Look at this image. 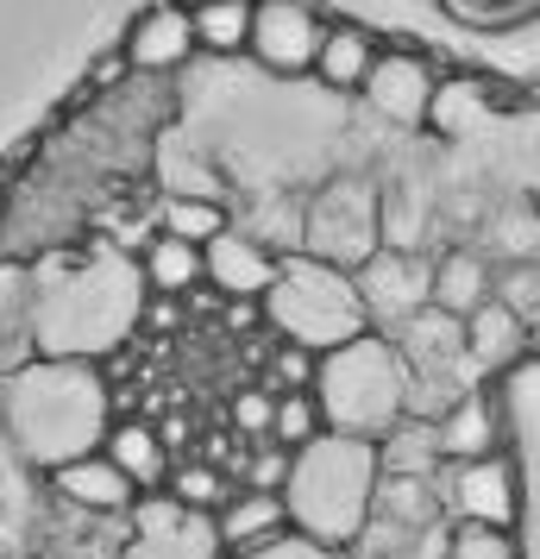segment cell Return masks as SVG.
Returning a JSON list of instances; mask_svg holds the SVG:
<instances>
[{"label": "cell", "instance_id": "6da1fadb", "mask_svg": "<svg viewBox=\"0 0 540 559\" xmlns=\"http://www.w3.org/2000/svg\"><path fill=\"white\" fill-rule=\"evenodd\" d=\"M0 428L13 440V453L45 478L70 459L101 453L107 428H113V396H107L101 365H88V358L20 365L0 383Z\"/></svg>", "mask_w": 540, "mask_h": 559}, {"label": "cell", "instance_id": "7a4b0ae2", "mask_svg": "<svg viewBox=\"0 0 540 559\" xmlns=\"http://www.w3.org/2000/svg\"><path fill=\"white\" fill-rule=\"evenodd\" d=\"M145 271L120 252H95L82 264H63L51 277H38V358H88L101 365L127 346L145 321Z\"/></svg>", "mask_w": 540, "mask_h": 559}, {"label": "cell", "instance_id": "3957f363", "mask_svg": "<svg viewBox=\"0 0 540 559\" xmlns=\"http://www.w3.org/2000/svg\"><path fill=\"white\" fill-rule=\"evenodd\" d=\"M377 484H384L377 440L321 433L289 465V484H284L289 528L302 534L309 547H321V554L359 547L364 528H371V515H377Z\"/></svg>", "mask_w": 540, "mask_h": 559}, {"label": "cell", "instance_id": "277c9868", "mask_svg": "<svg viewBox=\"0 0 540 559\" xmlns=\"http://www.w3.org/2000/svg\"><path fill=\"white\" fill-rule=\"evenodd\" d=\"M314 403L327 415V433L352 440H389L409 421V358L396 353L389 333H364L352 346L321 358L314 371Z\"/></svg>", "mask_w": 540, "mask_h": 559}, {"label": "cell", "instance_id": "5b68a950", "mask_svg": "<svg viewBox=\"0 0 540 559\" xmlns=\"http://www.w3.org/2000/svg\"><path fill=\"white\" fill-rule=\"evenodd\" d=\"M264 328L289 340V346H309V353H339L371 333V308L359 296V277L352 271H334L321 258L296 252L284 258V271L264 296Z\"/></svg>", "mask_w": 540, "mask_h": 559}, {"label": "cell", "instance_id": "8992f818", "mask_svg": "<svg viewBox=\"0 0 540 559\" xmlns=\"http://www.w3.org/2000/svg\"><path fill=\"white\" fill-rule=\"evenodd\" d=\"M302 252L352 271L359 277L371 258L384 252V189L371 177H334L309 195V227H302Z\"/></svg>", "mask_w": 540, "mask_h": 559}, {"label": "cell", "instance_id": "52a82bcc", "mask_svg": "<svg viewBox=\"0 0 540 559\" xmlns=\"http://www.w3.org/2000/svg\"><path fill=\"white\" fill-rule=\"evenodd\" d=\"M434 490L446 522H484V528H515L521 522V472H515L509 453L440 465Z\"/></svg>", "mask_w": 540, "mask_h": 559}, {"label": "cell", "instance_id": "ba28073f", "mask_svg": "<svg viewBox=\"0 0 540 559\" xmlns=\"http://www.w3.org/2000/svg\"><path fill=\"white\" fill-rule=\"evenodd\" d=\"M327 20L314 0H257L252 13V45L245 51L271 70V76H314Z\"/></svg>", "mask_w": 540, "mask_h": 559}, {"label": "cell", "instance_id": "9c48e42d", "mask_svg": "<svg viewBox=\"0 0 540 559\" xmlns=\"http://www.w3.org/2000/svg\"><path fill=\"white\" fill-rule=\"evenodd\" d=\"M434 88H440V70L428 51L415 45H384L377 63H371V82H364V107L389 120V127H428V107H434Z\"/></svg>", "mask_w": 540, "mask_h": 559}, {"label": "cell", "instance_id": "30bf717a", "mask_svg": "<svg viewBox=\"0 0 540 559\" xmlns=\"http://www.w3.org/2000/svg\"><path fill=\"white\" fill-rule=\"evenodd\" d=\"M127 559H220V534H214V515H195V509H182L170 490H157V497H139V503H132Z\"/></svg>", "mask_w": 540, "mask_h": 559}, {"label": "cell", "instance_id": "8fae6325", "mask_svg": "<svg viewBox=\"0 0 540 559\" xmlns=\"http://www.w3.org/2000/svg\"><path fill=\"white\" fill-rule=\"evenodd\" d=\"M359 296H364V308H371V328L377 333L403 328L409 314L434 308V258L384 246V252L359 271Z\"/></svg>", "mask_w": 540, "mask_h": 559}, {"label": "cell", "instance_id": "7c38bea8", "mask_svg": "<svg viewBox=\"0 0 540 559\" xmlns=\"http://www.w3.org/2000/svg\"><path fill=\"white\" fill-rule=\"evenodd\" d=\"M202 271H207V289L220 302H264L277 271H284V258L271 252L264 239H252L245 227H227L220 239L202 246Z\"/></svg>", "mask_w": 540, "mask_h": 559}, {"label": "cell", "instance_id": "4fadbf2b", "mask_svg": "<svg viewBox=\"0 0 540 559\" xmlns=\"http://www.w3.org/2000/svg\"><path fill=\"white\" fill-rule=\"evenodd\" d=\"M434 440H440V459H446V465L509 453V396L490 390V383H478L471 396H459V403L434 421Z\"/></svg>", "mask_w": 540, "mask_h": 559}, {"label": "cell", "instance_id": "5bb4252c", "mask_svg": "<svg viewBox=\"0 0 540 559\" xmlns=\"http://www.w3.org/2000/svg\"><path fill=\"white\" fill-rule=\"evenodd\" d=\"M120 51H127L132 76H177L202 45H195V20H189V7H182V0H157V7H145V13H132Z\"/></svg>", "mask_w": 540, "mask_h": 559}, {"label": "cell", "instance_id": "9a60e30c", "mask_svg": "<svg viewBox=\"0 0 540 559\" xmlns=\"http://www.w3.org/2000/svg\"><path fill=\"white\" fill-rule=\"evenodd\" d=\"M214 534H220V554L227 559H257L271 547H284L289 534V503L284 490H232L227 503L214 509Z\"/></svg>", "mask_w": 540, "mask_h": 559}, {"label": "cell", "instance_id": "2e32d148", "mask_svg": "<svg viewBox=\"0 0 540 559\" xmlns=\"http://www.w3.org/2000/svg\"><path fill=\"white\" fill-rule=\"evenodd\" d=\"M465 353L478 365V378L496 383V378H509V371H521V365L535 358V328H528L509 302L490 296V302L465 321Z\"/></svg>", "mask_w": 540, "mask_h": 559}, {"label": "cell", "instance_id": "e0dca14e", "mask_svg": "<svg viewBox=\"0 0 540 559\" xmlns=\"http://www.w3.org/2000/svg\"><path fill=\"white\" fill-rule=\"evenodd\" d=\"M51 490H57L70 509H82V515H132V503H139L132 478H127V472H120L107 453H88V459L57 465V472H51Z\"/></svg>", "mask_w": 540, "mask_h": 559}, {"label": "cell", "instance_id": "ac0fdd59", "mask_svg": "<svg viewBox=\"0 0 540 559\" xmlns=\"http://www.w3.org/2000/svg\"><path fill=\"white\" fill-rule=\"evenodd\" d=\"M101 453L113 459L120 472H127L139 497H157V490L170 484V472H177V459H170V440H164V428H157V421H139V415H120V421L107 428Z\"/></svg>", "mask_w": 540, "mask_h": 559}, {"label": "cell", "instance_id": "d6986e66", "mask_svg": "<svg viewBox=\"0 0 540 559\" xmlns=\"http://www.w3.org/2000/svg\"><path fill=\"white\" fill-rule=\"evenodd\" d=\"M478 252L509 271V264H540V202L535 195H503L478 221Z\"/></svg>", "mask_w": 540, "mask_h": 559}, {"label": "cell", "instance_id": "ffe728a7", "mask_svg": "<svg viewBox=\"0 0 540 559\" xmlns=\"http://www.w3.org/2000/svg\"><path fill=\"white\" fill-rule=\"evenodd\" d=\"M496 296V264L478 246H453L434 258V308L453 321H471L478 308Z\"/></svg>", "mask_w": 540, "mask_h": 559}, {"label": "cell", "instance_id": "44dd1931", "mask_svg": "<svg viewBox=\"0 0 540 559\" xmlns=\"http://www.w3.org/2000/svg\"><path fill=\"white\" fill-rule=\"evenodd\" d=\"M377 51H384V45H377L364 26L327 20V38H321V57H314V82H321V88H334V95H364Z\"/></svg>", "mask_w": 540, "mask_h": 559}, {"label": "cell", "instance_id": "7402d4cb", "mask_svg": "<svg viewBox=\"0 0 540 559\" xmlns=\"http://www.w3.org/2000/svg\"><path fill=\"white\" fill-rule=\"evenodd\" d=\"M496 107H503V95H496L490 76H440L434 107H428V132H440V139H471L484 120H496Z\"/></svg>", "mask_w": 540, "mask_h": 559}, {"label": "cell", "instance_id": "603a6c76", "mask_svg": "<svg viewBox=\"0 0 540 559\" xmlns=\"http://www.w3.org/2000/svg\"><path fill=\"white\" fill-rule=\"evenodd\" d=\"M139 271H145V289H152V296H195V289L207 283L202 246H189V239H170V233H157L152 246H145Z\"/></svg>", "mask_w": 540, "mask_h": 559}, {"label": "cell", "instance_id": "cb8c5ba5", "mask_svg": "<svg viewBox=\"0 0 540 559\" xmlns=\"http://www.w3.org/2000/svg\"><path fill=\"white\" fill-rule=\"evenodd\" d=\"M252 13H257V0H189L195 45L207 57H239L252 45Z\"/></svg>", "mask_w": 540, "mask_h": 559}, {"label": "cell", "instance_id": "d4e9b609", "mask_svg": "<svg viewBox=\"0 0 540 559\" xmlns=\"http://www.w3.org/2000/svg\"><path fill=\"white\" fill-rule=\"evenodd\" d=\"M377 453H384V478H440V440H434V421H403V428L377 440Z\"/></svg>", "mask_w": 540, "mask_h": 559}, {"label": "cell", "instance_id": "484cf974", "mask_svg": "<svg viewBox=\"0 0 540 559\" xmlns=\"http://www.w3.org/2000/svg\"><path fill=\"white\" fill-rule=\"evenodd\" d=\"M227 227H232V214L214 195H164V207H157V233L189 239V246H207V239H220Z\"/></svg>", "mask_w": 540, "mask_h": 559}, {"label": "cell", "instance_id": "4316f807", "mask_svg": "<svg viewBox=\"0 0 540 559\" xmlns=\"http://www.w3.org/2000/svg\"><path fill=\"white\" fill-rule=\"evenodd\" d=\"M164 490H170L182 509H195V515H214V509L227 503L232 490H239V478H227L214 459H182L177 472H170V484H164Z\"/></svg>", "mask_w": 540, "mask_h": 559}, {"label": "cell", "instance_id": "83f0119b", "mask_svg": "<svg viewBox=\"0 0 540 559\" xmlns=\"http://www.w3.org/2000/svg\"><path fill=\"white\" fill-rule=\"evenodd\" d=\"M302 227H309V202H302V195H271V202L245 221V233H252V239H264L277 258L302 252Z\"/></svg>", "mask_w": 540, "mask_h": 559}, {"label": "cell", "instance_id": "f1b7e54d", "mask_svg": "<svg viewBox=\"0 0 540 559\" xmlns=\"http://www.w3.org/2000/svg\"><path fill=\"white\" fill-rule=\"evenodd\" d=\"M321 433H327V415L314 403V390H284V396H277V421H271V440L289 447V453H302Z\"/></svg>", "mask_w": 540, "mask_h": 559}, {"label": "cell", "instance_id": "f546056e", "mask_svg": "<svg viewBox=\"0 0 540 559\" xmlns=\"http://www.w3.org/2000/svg\"><path fill=\"white\" fill-rule=\"evenodd\" d=\"M440 559H521L515 528H484V522H453Z\"/></svg>", "mask_w": 540, "mask_h": 559}, {"label": "cell", "instance_id": "4dcf8cb0", "mask_svg": "<svg viewBox=\"0 0 540 559\" xmlns=\"http://www.w3.org/2000/svg\"><path fill=\"white\" fill-rule=\"evenodd\" d=\"M227 421L239 440H271V421H277V390L271 383H245V390H232V403H227Z\"/></svg>", "mask_w": 540, "mask_h": 559}, {"label": "cell", "instance_id": "1f68e13d", "mask_svg": "<svg viewBox=\"0 0 540 559\" xmlns=\"http://www.w3.org/2000/svg\"><path fill=\"white\" fill-rule=\"evenodd\" d=\"M289 465H296V453H289V447H277V440H257V447H245V459H239V484H245V490H284Z\"/></svg>", "mask_w": 540, "mask_h": 559}, {"label": "cell", "instance_id": "d6a6232c", "mask_svg": "<svg viewBox=\"0 0 540 559\" xmlns=\"http://www.w3.org/2000/svg\"><path fill=\"white\" fill-rule=\"evenodd\" d=\"M314 371H321V353L277 340V353H271V371H264V383H271L277 396H284V390H314Z\"/></svg>", "mask_w": 540, "mask_h": 559}, {"label": "cell", "instance_id": "836d02e7", "mask_svg": "<svg viewBox=\"0 0 540 559\" xmlns=\"http://www.w3.org/2000/svg\"><path fill=\"white\" fill-rule=\"evenodd\" d=\"M496 302H509L528 328H540V264H509V271H496Z\"/></svg>", "mask_w": 540, "mask_h": 559}, {"label": "cell", "instance_id": "e575fe53", "mask_svg": "<svg viewBox=\"0 0 540 559\" xmlns=\"http://www.w3.org/2000/svg\"><path fill=\"white\" fill-rule=\"evenodd\" d=\"M453 20H465V26H515V20H528L540 0H440Z\"/></svg>", "mask_w": 540, "mask_h": 559}, {"label": "cell", "instance_id": "d590c367", "mask_svg": "<svg viewBox=\"0 0 540 559\" xmlns=\"http://www.w3.org/2000/svg\"><path fill=\"white\" fill-rule=\"evenodd\" d=\"M127 76H132V63H127V51H120V45H113V51L88 70V82H95V88H113V82H127Z\"/></svg>", "mask_w": 540, "mask_h": 559}]
</instances>
